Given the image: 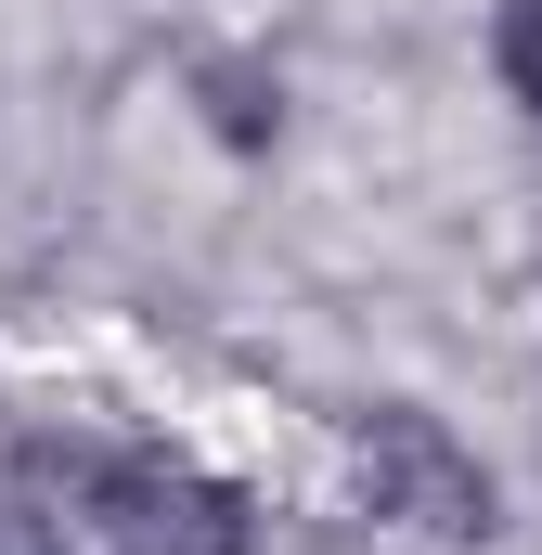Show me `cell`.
<instances>
[{
    "instance_id": "obj_1",
    "label": "cell",
    "mask_w": 542,
    "mask_h": 555,
    "mask_svg": "<svg viewBox=\"0 0 542 555\" xmlns=\"http://www.w3.org/2000/svg\"><path fill=\"white\" fill-rule=\"evenodd\" d=\"M13 504L39 555H246L259 517L233 478L130 452V439H26L13 452Z\"/></svg>"
},
{
    "instance_id": "obj_2",
    "label": "cell",
    "mask_w": 542,
    "mask_h": 555,
    "mask_svg": "<svg viewBox=\"0 0 542 555\" xmlns=\"http://www.w3.org/2000/svg\"><path fill=\"white\" fill-rule=\"evenodd\" d=\"M349 478H362L375 543H401V555H478L491 543V478H478V452L439 414H413V401L349 414Z\"/></svg>"
},
{
    "instance_id": "obj_3",
    "label": "cell",
    "mask_w": 542,
    "mask_h": 555,
    "mask_svg": "<svg viewBox=\"0 0 542 555\" xmlns=\"http://www.w3.org/2000/svg\"><path fill=\"white\" fill-rule=\"evenodd\" d=\"M207 117H220L233 142H271V117H284V91H259L246 65H207Z\"/></svg>"
},
{
    "instance_id": "obj_4",
    "label": "cell",
    "mask_w": 542,
    "mask_h": 555,
    "mask_svg": "<svg viewBox=\"0 0 542 555\" xmlns=\"http://www.w3.org/2000/svg\"><path fill=\"white\" fill-rule=\"evenodd\" d=\"M504 91L542 117V0H504Z\"/></svg>"
}]
</instances>
